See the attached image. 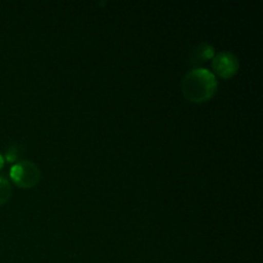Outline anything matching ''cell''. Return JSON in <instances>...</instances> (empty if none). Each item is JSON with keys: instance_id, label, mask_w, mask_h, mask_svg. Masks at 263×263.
Masks as SVG:
<instances>
[{"instance_id": "2", "label": "cell", "mask_w": 263, "mask_h": 263, "mask_svg": "<svg viewBox=\"0 0 263 263\" xmlns=\"http://www.w3.org/2000/svg\"><path fill=\"white\" fill-rule=\"evenodd\" d=\"M10 179L21 189H31L39 184L41 172L37 164L31 161H20L12 166L9 171Z\"/></svg>"}, {"instance_id": "4", "label": "cell", "mask_w": 263, "mask_h": 263, "mask_svg": "<svg viewBox=\"0 0 263 263\" xmlns=\"http://www.w3.org/2000/svg\"><path fill=\"white\" fill-rule=\"evenodd\" d=\"M215 57V48L211 44L203 43L195 48V50L192 54L193 63H199V62L211 61Z\"/></svg>"}, {"instance_id": "1", "label": "cell", "mask_w": 263, "mask_h": 263, "mask_svg": "<svg viewBox=\"0 0 263 263\" xmlns=\"http://www.w3.org/2000/svg\"><path fill=\"white\" fill-rule=\"evenodd\" d=\"M218 89V82L215 74L207 68H194L187 72L181 82V91L189 102H208L215 97Z\"/></svg>"}, {"instance_id": "7", "label": "cell", "mask_w": 263, "mask_h": 263, "mask_svg": "<svg viewBox=\"0 0 263 263\" xmlns=\"http://www.w3.org/2000/svg\"><path fill=\"white\" fill-rule=\"evenodd\" d=\"M4 164H5V159H4V156H3V154L0 153V171H2V170L4 168Z\"/></svg>"}, {"instance_id": "3", "label": "cell", "mask_w": 263, "mask_h": 263, "mask_svg": "<svg viewBox=\"0 0 263 263\" xmlns=\"http://www.w3.org/2000/svg\"><path fill=\"white\" fill-rule=\"evenodd\" d=\"M240 68L238 57L231 51H220L215 54L212 59V69L215 72V76L217 74L221 79H231L238 73Z\"/></svg>"}, {"instance_id": "6", "label": "cell", "mask_w": 263, "mask_h": 263, "mask_svg": "<svg viewBox=\"0 0 263 263\" xmlns=\"http://www.w3.org/2000/svg\"><path fill=\"white\" fill-rule=\"evenodd\" d=\"M23 151L22 148H21L20 145H12L9 149L7 151V153H5L4 156V159L7 162H9V163H17V162H20V158L21 156H22Z\"/></svg>"}, {"instance_id": "5", "label": "cell", "mask_w": 263, "mask_h": 263, "mask_svg": "<svg viewBox=\"0 0 263 263\" xmlns=\"http://www.w3.org/2000/svg\"><path fill=\"white\" fill-rule=\"evenodd\" d=\"M12 198V186L5 177L0 176V207L8 203Z\"/></svg>"}]
</instances>
